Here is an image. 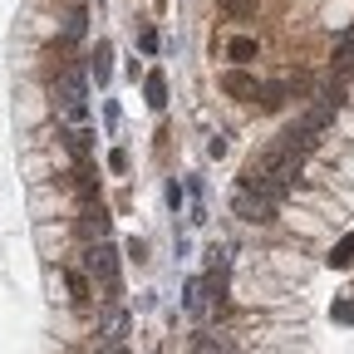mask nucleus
Wrapping results in <instances>:
<instances>
[{
  "label": "nucleus",
  "mask_w": 354,
  "mask_h": 354,
  "mask_svg": "<svg viewBox=\"0 0 354 354\" xmlns=\"http://www.w3.org/2000/svg\"><path fill=\"white\" fill-rule=\"evenodd\" d=\"M88 271H94V281H104V300H113V290H118V251L109 246V241H99L94 251H88Z\"/></svg>",
  "instance_id": "nucleus-1"
},
{
  "label": "nucleus",
  "mask_w": 354,
  "mask_h": 354,
  "mask_svg": "<svg viewBox=\"0 0 354 354\" xmlns=\"http://www.w3.org/2000/svg\"><path fill=\"white\" fill-rule=\"evenodd\" d=\"M59 99H64V113L79 123L88 113V99H84V79L79 74H64V88H59Z\"/></svg>",
  "instance_id": "nucleus-2"
},
{
  "label": "nucleus",
  "mask_w": 354,
  "mask_h": 354,
  "mask_svg": "<svg viewBox=\"0 0 354 354\" xmlns=\"http://www.w3.org/2000/svg\"><path fill=\"white\" fill-rule=\"evenodd\" d=\"M232 207H236V212H241L246 221H271V197H261V192L251 197V192L241 187V192L232 197Z\"/></svg>",
  "instance_id": "nucleus-3"
},
{
  "label": "nucleus",
  "mask_w": 354,
  "mask_h": 354,
  "mask_svg": "<svg viewBox=\"0 0 354 354\" xmlns=\"http://www.w3.org/2000/svg\"><path fill=\"white\" fill-rule=\"evenodd\" d=\"M221 88H227L232 99H256V79L241 74V69H227V74H221Z\"/></svg>",
  "instance_id": "nucleus-4"
},
{
  "label": "nucleus",
  "mask_w": 354,
  "mask_h": 354,
  "mask_svg": "<svg viewBox=\"0 0 354 354\" xmlns=\"http://www.w3.org/2000/svg\"><path fill=\"white\" fill-rule=\"evenodd\" d=\"M227 59H236V64L256 59V39H251V35H236V39H227Z\"/></svg>",
  "instance_id": "nucleus-5"
},
{
  "label": "nucleus",
  "mask_w": 354,
  "mask_h": 354,
  "mask_svg": "<svg viewBox=\"0 0 354 354\" xmlns=\"http://www.w3.org/2000/svg\"><path fill=\"white\" fill-rule=\"evenodd\" d=\"M109 59H113V50H109V44L99 39V50H94V64H88V69H94V79H99V84H109V74H113V64H109Z\"/></svg>",
  "instance_id": "nucleus-6"
},
{
  "label": "nucleus",
  "mask_w": 354,
  "mask_h": 354,
  "mask_svg": "<svg viewBox=\"0 0 354 354\" xmlns=\"http://www.w3.org/2000/svg\"><path fill=\"white\" fill-rule=\"evenodd\" d=\"M192 354H232V344L221 339V335H197L192 339Z\"/></svg>",
  "instance_id": "nucleus-7"
},
{
  "label": "nucleus",
  "mask_w": 354,
  "mask_h": 354,
  "mask_svg": "<svg viewBox=\"0 0 354 354\" xmlns=\"http://www.w3.org/2000/svg\"><path fill=\"white\" fill-rule=\"evenodd\" d=\"M261 109H266V113L286 109V84H266V88H261Z\"/></svg>",
  "instance_id": "nucleus-8"
},
{
  "label": "nucleus",
  "mask_w": 354,
  "mask_h": 354,
  "mask_svg": "<svg viewBox=\"0 0 354 354\" xmlns=\"http://www.w3.org/2000/svg\"><path fill=\"white\" fill-rule=\"evenodd\" d=\"M221 15H232V20H251L256 15V0H216Z\"/></svg>",
  "instance_id": "nucleus-9"
},
{
  "label": "nucleus",
  "mask_w": 354,
  "mask_h": 354,
  "mask_svg": "<svg viewBox=\"0 0 354 354\" xmlns=\"http://www.w3.org/2000/svg\"><path fill=\"white\" fill-rule=\"evenodd\" d=\"M123 330H128V315H123V310H113V315L104 320V339H109V344H123Z\"/></svg>",
  "instance_id": "nucleus-10"
},
{
  "label": "nucleus",
  "mask_w": 354,
  "mask_h": 354,
  "mask_svg": "<svg viewBox=\"0 0 354 354\" xmlns=\"http://www.w3.org/2000/svg\"><path fill=\"white\" fill-rule=\"evenodd\" d=\"M148 104H153V109L167 104V79H162V74H148Z\"/></svg>",
  "instance_id": "nucleus-11"
},
{
  "label": "nucleus",
  "mask_w": 354,
  "mask_h": 354,
  "mask_svg": "<svg viewBox=\"0 0 354 354\" xmlns=\"http://www.w3.org/2000/svg\"><path fill=\"white\" fill-rule=\"evenodd\" d=\"M335 74H354V39L339 44V55H335Z\"/></svg>",
  "instance_id": "nucleus-12"
},
{
  "label": "nucleus",
  "mask_w": 354,
  "mask_h": 354,
  "mask_svg": "<svg viewBox=\"0 0 354 354\" xmlns=\"http://www.w3.org/2000/svg\"><path fill=\"white\" fill-rule=\"evenodd\" d=\"M64 281H69V300H79V305H84V300H88V281H84L79 271H69Z\"/></svg>",
  "instance_id": "nucleus-13"
},
{
  "label": "nucleus",
  "mask_w": 354,
  "mask_h": 354,
  "mask_svg": "<svg viewBox=\"0 0 354 354\" xmlns=\"http://www.w3.org/2000/svg\"><path fill=\"white\" fill-rule=\"evenodd\" d=\"M84 227L94 232V236H104V232H109V212H104V207H99V212H88V221H84Z\"/></svg>",
  "instance_id": "nucleus-14"
},
{
  "label": "nucleus",
  "mask_w": 354,
  "mask_h": 354,
  "mask_svg": "<svg viewBox=\"0 0 354 354\" xmlns=\"http://www.w3.org/2000/svg\"><path fill=\"white\" fill-rule=\"evenodd\" d=\"M84 20H88V15H84V6H74V10H69V25H64V30H69V39H79V35H84Z\"/></svg>",
  "instance_id": "nucleus-15"
},
{
  "label": "nucleus",
  "mask_w": 354,
  "mask_h": 354,
  "mask_svg": "<svg viewBox=\"0 0 354 354\" xmlns=\"http://www.w3.org/2000/svg\"><path fill=\"white\" fill-rule=\"evenodd\" d=\"M138 44H143V50L153 55V50H158V30H143V35H138Z\"/></svg>",
  "instance_id": "nucleus-16"
},
{
  "label": "nucleus",
  "mask_w": 354,
  "mask_h": 354,
  "mask_svg": "<svg viewBox=\"0 0 354 354\" xmlns=\"http://www.w3.org/2000/svg\"><path fill=\"white\" fill-rule=\"evenodd\" d=\"M104 354H128V349H123V344H109V349H104Z\"/></svg>",
  "instance_id": "nucleus-17"
}]
</instances>
